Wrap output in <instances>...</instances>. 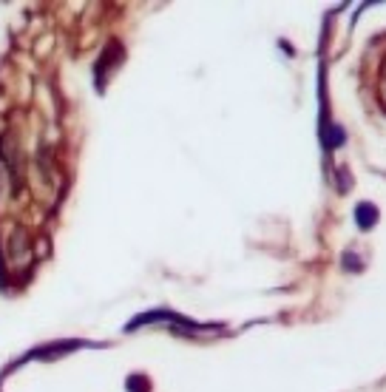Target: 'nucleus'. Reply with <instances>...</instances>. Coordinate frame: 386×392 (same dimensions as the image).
<instances>
[{
  "label": "nucleus",
  "mask_w": 386,
  "mask_h": 392,
  "mask_svg": "<svg viewBox=\"0 0 386 392\" xmlns=\"http://www.w3.org/2000/svg\"><path fill=\"white\" fill-rule=\"evenodd\" d=\"M355 219H358V228L369 231V228L378 222V210H375V205H369V202H361V205L355 208Z\"/></svg>",
  "instance_id": "1"
}]
</instances>
